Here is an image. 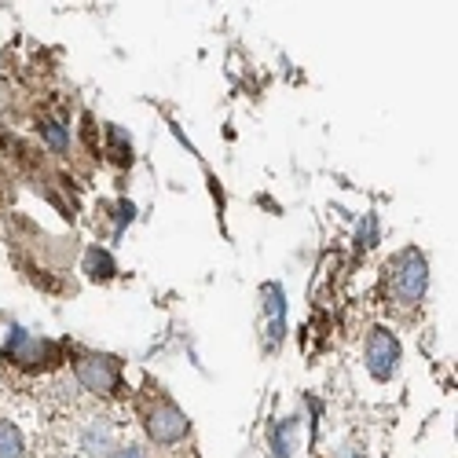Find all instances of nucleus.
Masks as SVG:
<instances>
[{"instance_id":"obj_14","label":"nucleus","mask_w":458,"mask_h":458,"mask_svg":"<svg viewBox=\"0 0 458 458\" xmlns=\"http://www.w3.org/2000/svg\"><path fill=\"white\" fill-rule=\"evenodd\" d=\"M106 458H147V451H143L140 444H118Z\"/></svg>"},{"instance_id":"obj_15","label":"nucleus","mask_w":458,"mask_h":458,"mask_svg":"<svg viewBox=\"0 0 458 458\" xmlns=\"http://www.w3.org/2000/svg\"><path fill=\"white\" fill-rule=\"evenodd\" d=\"M132 216H136L132 202H118V235L125 232V224H132Z\"/></svg>"},{"instance_id":"obj_1","label":"nucleus","mask_w":458,"mask_h":458,"mask_svg":"<svg viewBox=\"0 0 458 458\" xmlns=\"http://www.w3.org/2000/svg\"><path fill=\"white\" fill-rule=\"evenodd\" d=\"M389 297L400 304V309H414L422 304L426 290H429V260L422 250H400L393 260H389Z\"/></svg>"},{"instance_id":"obj_12","label":"nucleus","mask_w":458,"mask_h":458,"mask_svg":"<svg viewBox=\"0 0 458 458\" xmlns=\"http://www.w3.org/2000/svg\"><path fill=\"white\" fill-rule=\"evenodd\" d=\"M106 140L114 143V158H118V162H132V143H129V136L118 125H106Z\"/></svg>"},{"instance_id":"obj_3","label":"nucleus","mask_w":458,"mask_h":458,"mask_svg":"<svg viewBox=\"0 0 458 458\" xmlns=\"http://www.w3.org/2000/svg\"><path fill=\"white\" fill-rule=\"evenodd\" d=\"M73 377L92 396H114L122 389V363L103 352H81L73 360Z\"/></svg>"},{"instance_id":"obj_7","label":"nucleus","mask_w":458,"mask_h":458,"mask_svg":"<svg viewBox=\"0 0 458 458\" xmlns=\"http://www.w3.org/2000/svg\"><path fill=\"white\" fill-rule=\"evenodd\" d=\"M264 297H268V319H272V337L276 345L283 341V330H286V293L279 283H268L264 286Z\"/></svg>"},{"instance_id":"obj_6","label":"nucleus","mask_w":458,"mask_h":458,"mask_svg":"<svg viewBox=\"0 0 458 458\" xmlns=\"http://www.w3.org/2000/svg\"><path fill=\"white\" fill-rule=\"evenodd\" d=\"M78 444H81L85 454L106 458L114 447H118V444H114V422H110V418H103V414L89 418V422L81 426V433H78Z\"/></svg>"},{"instance_id":"obj_8","label":"nucleus","mask_w":458,"mask_h":458,"mask_svg":"<svg viewBox=\"0 0 458 458\" xmlns=\"http://www.w3.org/2000/svg\"><path fill=\"white\" fill-rule=\"evenodd\" d=\"M0 458H26V440L15 422L0 418Z\"/></svg>"},{"instance_id":"obj_13","label":"nucleus","mask_w":458,"mask_h":458,"mask_svg":"<svg viewBox=\"0 0 458 458\" xmlns=\"http://www.w3.org/2000/svg\"><path fill=\"white\" fill-rule=\"evenodd\" d=\"M374 242H377V216H374V213H363L360 232H356V246H360V250H370Z\"/></svg>"},{"instance_id":"obj_5","label":"nucleus","mask_w":458,"mask_h":458,"mask_svg":"<svg viewBox=\"0 0 458 458\" xmlns=\"http://www.w3.org/2000/svg\"><path fill=\"white\" fill-rule=\"evenodd\" d=\"M4 349H8V356H12L19 367H41V363L52 356V341H45V337H30L22 327H12Z\"/></svg>"},{"instance_id":"obj_9","label":"nucleus","mask_w":458,"mask_h":458,"mask_svg":"<svg viewBox=\"0 0 458 458\" xmlns=\"http://www.w3.org/2000/svg\"><path fill=\"white\" fill-rule=\"evenodd\" d=\"M85 272H89L92 279H99V283H106V279H114V272H118V264H114V257H110L106 250H99V246H92V250L85 253Z\"/></svg>"},{"instance_id":"obj_10","label":"nucleus","mask_w":458,"mask_h":458,"mask_svg":"<svg viewBox=\"0 0 458 458\" xmlns=\"http://www.w3.org/2000/svg\"><path fill=\"white\" fill-rule=\"evenodd\" d=\"M293 429H297L293 418H286V422H276L268 429V444H272V454L276 458H290L293 454Z\"/></svg>"},{"instance_id":"obj_16","label":"nucleus","mask_w":458,"mask_h":458,"mask_svg":"<svg viewBox=\"0 0 458 458\" xmlns=\"http://www.w3.org/2000/svg\"><path fill=\"white\" fill-rule=\"evenodd\" d=\"M337 458H367V454H363V447H356V444H345V447L337 451Z\"/></svg>"},{"instance_id":"obj_11","label":"nucleus","mask_w":458,"mask_h":458,"mask_svg":"<svg viewBox=\"0 0 458 458\" xmlns=\"http://www.w3.org/2000/svg\"><path fill=\"white\" fill-rule=\"evenodd\" d=\"M41 136H45V143L55 150V155H66V150H70V132H66L59 122L45 118V122H41Z\"/></svg>"},{"instance_id":"obj_4","label":"nucleus","mask_w":458,"mask_h":458,"mask_svg":"<svg viewBox=\"0 0 458 458\" xmlns=\"http://www.w3.org/2000/svg\"><path fill=\"white\" fill-rule=\"evenodd\" d=\"M367 370L374 381H393V374L400 370V360H403V349H400V337L386 327H374L370 337H367Z\"/></svg>"},{"instance_id":"obj_2","label":"nucleus","mask_w":458,"mask_h":458,"mask_svg":"<svg viewBox=\"0 0 458 458\" xmlns=\"http://www.w3.org/2000/svg\"><path fill=\"white\" fill-rule=\"evenodd\" d=\"M143 426H147V437L155 440L158 447H173V444H183L191 437L187 414L162 393L150 396V403L143 407Z\"/></svg>"}]
</instances>
